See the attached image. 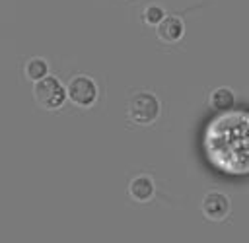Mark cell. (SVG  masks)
Instances as JSON below:
<instances>
[{
	"label": "cell",
	"mask_w": 249,
	"mask_h": 243,
	"mask_svg": "<svg viewBox=\"0 0 249 243\" xmlns=\"http://www.w3.org/2000/svg\"><path fill=\"white\" fill-rule=\"evenodd\" d=\"M208 163L224 175H249V111L226 109L208 121L202 132Z\"/></svg>",
	"instance_id": "1"
},
{
	"label": "cell",
	"mask_w": 249,
	"mask_h": 243,
	"mask_svg": "<svg viewBox=\"0 0 249 243\" xmlns=\"http://www.w3.org/2000/svg\"><path fill=\"white\" fill-rule=\"evenodd\" d=\"M126 113H128V119L134 124H142V126L152 124L160 117V101H158L156 95H152L148 91L136 93V95L130 97Z\"/></svg>",
	"instance_id": "2"
},
{
	"label": "cell",
	"mask_w": 249,
	"mask_h": 243,
	"mask_svg": "<svg viewBox=\"0 0 249 243\" xmlns=\"http://www.w3.org/2000/svg\"><path fill=\"white\" fill-rule=\"evenodd\" d=\"M33 97H35V101H37L39 107L53 111V109H58V107L64 103V99H66V89H64V86H62L56 78L45 76V78H41V80L35 84V87H33Z\"/></svg>",
	"instance_id": "3"
},
{
	"label": "cell",
	"mask_w": 249,
	"mask_h": 243,
	"mask_svg": "<svg viewBox=\"0 0 249 243\" xmlns=\"http://www.w3.org/2000/svg\"><path fill=\"white\" fill-rule=\"evenodd\" d=\"M97 84L89 78V76H74L70 82H68V87H66V97L76 105V107H82V109H88L91 105H95L97 101Z\"/></svg>",
	"instance_id": "4"
},
{
	"label": "cell",
	"mask_w": 249,
	"mask_h": 243,
	"mask_svg": "<svg viewBox=\"0 0 249 243\" xmlns=\"http://www.w3.org/2000/svg\"><path fill=\"white\" fill-rule=\"evenodd\" d=\"M200 208H202V214L208 222L218 224V222L226 220V216L230 214V200L222 192H208L202 198Z\"/></svg>",
	"instance_id": "5"
},
{
	"label": "cell",
	"mask_w": 249,
	"mask_h": 243,
	"mask_svg": "<svg viewBox=\"0 0 249 243\" xmlns=\"http://www.w3.org/2000/svg\"><path fill=\"white\" fill-rule=\"evenodd\" d=\"M185 33V25L179 17L175 16H165L158 23V37L163 43H177Z\"/></svg>",
	"instance_id": "6"
},
{
	"label": "cell",
	"mask_w": 249,
	"mask_h": 243,
	"mask_svg": "<svg viewBox=\"0 0 249 243\" xmlns=\"http://www.w3.org/2000/svg\"><path fill=\"white\" fill-rule=\"evenodd\" d=\"M128 196L136 202H146L154 196V183L146 175H138L128 183Z\"/></svg>",
	"instance_id": "7"
},
{
	"label": "cell",
	"mask_w": 249,
	"mask_h": 243,
	"mask_svg": "<svg viewBox=\"0 0 249 243\" xmlns=\"http://www.w3.org/2000/svg\"><path fill=\"white\" fill-rule=\"evenodd\" d=\"M208 103L214 111H226L233 105V91L230 87H218L210 93Z\"/></svg>",
	"instance_id": "8"
},
{
	"label": "cell",
	"mask_w": 249,
	"mask_h": 243,
	"mask_svg": "<svg viewBox=\"0 0 249 243\" xmlns=\"http://www.w3.org/2000/svg\"><path fill=\"white\" fill-rule=\"evenodd\" d=\"M47 70H49L47 62H45L43 58H37V56H35V58H29V60H27V64H25V68H23V74H25L27 80L39 82L41 78L47 76Z\"/></svg>",
	"instance_id": "9"
},
{
	"label": "cell",
	"mask_w": 249,
	"mask_h": 243,
	"mask_svg": "<svg viewBox=\"0 0 249 243\" xmlns=\"http://www.w3.org/2000/svg\"><path fill=\"white\" fill-rule=\"evenodd\" d=\"M163 17H165V12H163L160 6H154V4H152V6H146L144 12H142V19H144V23H146V25H152V27L158 25Z\"/></svg>",
	"instance_id": "10"
}]
</instances>
